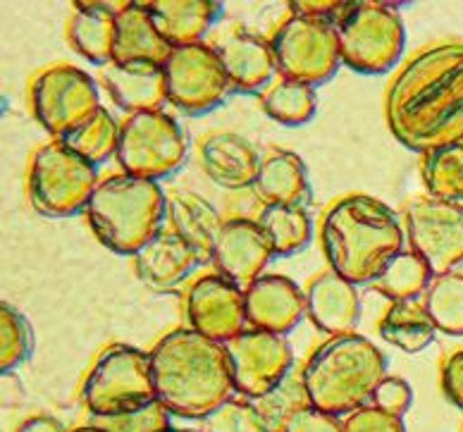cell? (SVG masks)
<instances>
[{
  "label": "cell",
  "instance_id": "1",
  "mask_svg": "<svg viewBox=\"0 0 463 432\" xmlns=\"http://www.w3.org/2000/svg\"><path fill=\"white\" fill-rule=\"evenodd\" d=\"M384 117L394 139L420 155L463 141V41L413 55L387 89Z\"/></svg>",
  "mask_w": 463,
  "mask_h": 432
},
{
  "label": "cell",
  "instance_id": "2",
  "mask_svg": "<svg viewBox=\"0 0 463 432\" xmlns=\"http://www.w3.org/2000/svg\"><path fill=\"white\" fill-rule=\"evenodd\" d=\"M148 356L156 397L173 416L203 420L232 399L234 380L225 344L192 327H179L153 346Z\"/></svg>",
  "mask_w": 463,
  "mask_h": 432
},
{
  "label": "cell",
  "instance_id": "3",
  "mask_svg": "<svg viewBox=\"0 0 463 432\" xmlns=\"http://www.w3.org/2000/svg\"><path fill=\"white\" fill-rule=\"evenodd\" d=\"M320 241L330 270L351 285H371L404 251V230L387 203L368 193H351L327 208Z\"/></svg>",
  "mask_w": 463,
  "mask_h": 432
},
{
  "label": "cell",
  "instance_id": "4",
  "mask_svg": "<svg viewBox=\"0 0 463 432\" xmlns=\"http://www.w3.org/2000/svg\"><path fill=\"white\" fill-rule=\"evenodd\" d=\"M301 378L311 406L339 418L373 404L377 387L387 378V359L361 334H342L313 352Z\"/></svg>",
  "mask_w": 463,
  "mask_h": 432
},
{
  "label": "cell",
  "instance_id": "5",
  "mask_svg": "<svg viewBox=\"0 0 463 432\" xmlns=\"http://www.w3.org/2000/svg\"><path fill=\"white\" fill-rule=\"evenodd\" d=\"M93 234L118 256H137L163 232L167 196L158 182L132 174H110L100 180L87 206Z\"/></svg>",
  "mask_w": 463,
  "mask_h": 432
},
{
  "label": "cell",
  "instance_id": "6",
  "mask_svg": "<svg viewBox=\"0 0 463 432\" xmlns=\"http://www.w3.org/2000/svg\"><path fill=\"white\" fill-rule=\"evenodd\" d=\"M342 65L361 74H384L404 53L406 32L392 3H346L335 22Z\"/></svg>",
  "mask_w": 463,
  "mask_h": 432
},
{
  "label": "cell",
  "instance_id": "7",
  "mask_svg": "<svg viewBox=\"0 0 463 432\" xmlns=\"http://www.w3.org/2000/svg\"><path fill=\"white\" fill-rule=\"evenodd\" d=\"M81 399L93 418L137 411L156 401L158 397L153 387L151 356L137 346H108L84 380Z\"/></svg>",
  "mask_w": 463,
  "mask_h": 432
},
{
  "label": "cell",
  "instance_id": "8",
  "mask_svg": "<svg viewBox=\"0 0 463 432\" xmlns=\"http://www.w3.org/2000/svg\"><path fill=\"white\" fill-rule=\"evenodd\" d=\"M99 186L96 167L62 141H51L33 154L29 167V199L46 218H72L87 211Z\"/></svg>",
  "mask_w": 463,
  "mask_h": 432
},
{
  "label": "cell",
  "instance_id": "9",
  "mask_svg": "<svg viewBox=\"0 0 463 432\" xmlns=\"http://www.w3.org/2000/svg\"><path fill=\"white\" fill-rule=\"evenodd\" d=\"M189 144L184 129L163 110L129 115L119 127L118 163L122 173L141 180H165L184 165Z\"/></svg>",
  "mask_w": 463,
  "mask_h": 432
},
{
  "label": "cell",
  "instance_id": "10",
  "mask_svg": "<svg viewBox=\"0 0 463 432\" xmlns=\"http://www.w3.org/2000/svg\"><path fill=\"white\" fill-rule=\"evenodd\" d=\"M279 80L320 87L337 74L342 65L335 24L318 17L291 14L270 39Z\"/></svg>",
  "mask_w": 463,
  "mask_h": 432
},
{
  "label": "cell",
  "instance_id": "11",
  "mask_svg": "<svg viewBox=\"0 0 463 432\" xmlns=\"http://www.w3.org/2000/svg\"><path fill=\"white\" fill-rule=\"evenodd\" d=\"M32 108L36 120L55 141L77 132L99 113L100 99L96 81L72 65H53L36 74L32 84Z\"/></svg>",
  "mask_w": 463,
  "mask_h": 432
},
{
  "label": "cell",
  "instance_id": "12",
  "mask_svg": "<svg viewBox=\"0 0 463 432\" xmlns=\"http://www.w3.org/2000/svg\"><path fill=\"white\" fill-rule=\"evenodd\" d=\"M411 251L430 268L432 277L463 266V203L416 196L404 208Z\"/></svg>",
  "mask_w": 463,
  "mask_h": 432
},
{
  "label": "cell",
  "instance_id": "13",
  "mask_svg": "<svg viewBox=\"0 0 463 432\" xmlns=\"http://www.w3.org/2000/svg\"><path fill=\"white\" fill-rule=\"evenodd\" d=\"M167 84V103L179 113L205 115L225 100L232 91L230 80L215 48L208 43L175 48L163 65Z\"/></svg>",
  "mask_w": 463,
  "mask_h": 432
},
{
  "label": "cell",
  "instance_id": "14",
  "mask_svg": "<svg viewBox=\"0 0 463 432\" xmlns=\"http://www.w3.org/2000/svg\"><path fill=\"white\" fill-rule=\"evenodd\" d=\"M230 356L234 392L244 399H260L287 380L294 366V352L282 334L244 330L225 344Z\"/></svg>",
  "mask_w": 463,
  "mask_h": 432
},
{
  "label": "cell",
  "instance_id": "15",
  "mask_svg": "<svg viewBox=\"0 0 463 432\" xmlns=\"http://www.w3.org/2000/svg\"><path fill=\"white\" fill-rule=\"evenodd\" d=\"M186 318L192 330L213 342L227 344L244 333V289L222 275H203L186 292Z\"/></svg>",
  "mask_w": 463,
  "mask_h": 432
},
{
  "label": "cell",
  "instance_id": "16",
  "mask_svg": "<svg viewBox=\"0 0 463 432\" xmlns=\"http://www.w3.org/2000/svg\"><path fill=\"white\" fill-rule=\"evenodd\" d=\"M272 256L275 251L263 227L259 225V220L249 218L225 220V227L213 249V263L218 268V275L241 289L263 277L265 266L270 263Z\"/></svg>",
  "mask_w": 463,
  "mask_h": 432
},
{
  "label": "cell",
  "instance_id": "17",
  "mask_svg": "<svg viewBox=\"0 0 463 432\" xmlns=\"http://www.w3.org/2000/svg\"><path fill=\"white\" fill-rule=\"evenodd\" d=\"M246 323L253 330L282 334L306 315V292L285 275H263L244 289Z\"/></svg>",
  "mask_w": 463,
  "mask_h": 432
},
{
  "label": "cell",
  "instance_id": "18",
  "mask_svg": "<svg viewBox=\"0 0 463 432\" xmlns=\"http://www.w3.org/2000/svg\"><path fill=\"white\" fill-rule=\"evenodd\" d=\"M215 53L225 67L232 91L256 93L268 89L278 74L270 41L237 27L215 41Z\"/></svg>",
  "mask_w": 463,
  "mask_h": 432
},
{
  "label": "cell",
  "instance_id": "19",
  "mask_svg": "<svg viewBox=\"0 0 463 432\" xmlns=\"http://www.w3.org/2000/svg\"><path fill=\"white\" fill-rule=\"evenodd\" d=\"M199 163L215 184L225 189H246L256 184L263 155L241 134L213 132L201 136Z\"/></svg>",
  "mask_w": 463,
  "mask_h": 432
},
{
  "label": "cell",
  "instance_id": "20",
  "mask_svg": "<svg viewBox=\"0 0 463 432\" xmlns=\"http://www.w3.org/2000/svg\"><path fill=\"white\" fill-rule=\"evenodd\" d=\"M306 315L330 337L354 334L361 318V299L356 285L339 277L335 270H325L306 286Z\"/></svg>",
  "mask_w": 463,
  "mask_h": 432
},
{
  "label": "cell",
  "instance_id": "21",
  "mask_svg": "<svg viewBox=\"0 0 463 432\" xmlns=\"http://www.w3.org/2000/svg\"><path fill=\"white\" fill-rule=\"evenodd\" d=\"M100 81L115 106L127 115L153 113L167 100L165 70L148 62H110L100 70Z\"/></svg>",
  "mask_w": 463,
  "mask_h": 432
},
{
  "label": "cell",
  "instance_id": "22",
  "mask_svg": "<svg viewBox=\"0 0 463 432\" xmlns=\"http://www.w3.org/2000/svg\"><path fill=\"white\" fill-rule=\"evenodd\" d=\"M203 263L199 253L194 251L182 237L173 230H163L153 241H148L137 256L134 268L144 285L151 289H170L184 282L196 268Z\"/></svg>",
  "mask_w": 463,
  "mask_h": 432
},
{
  "label": "cell",
  "instance_id": "23",
  "mask_svg": "<svg viewBox=\"0 0 463 432\" xmlns=\"http://www.w3.org/2000/svg\"><path fill=\"white\" fill-rule=\"evenodd\" d=\"M173 51L156 27L146 3H122L118 10L113 62H148L163 67Z\"/></svg>",
  "mask_w": 463,
  "mask_h": 432
},
{
  "label": "cell",
  "instance_id": "24",
  "mask_svg": "<svg viewBox=\"0 0 463 432\" xmlns=\"http://www.w3.org/2000/svg\"><path fill=\"white\" fill-rule=\"evenodd\" d=\"M253 192L263 206H304L311 203V184L301 155L270 148L263 155Z\"/></svg>",
  "mask_w": 463,
  "mask_h": 432
},
{
  "label": "cell",
  "instance_id": "25",
  "mask_svg": "<svg viewBox=\"0 0 463 432\" xmlns=\"http://www.w3.org/2000/svg\"><path fill=\"white\" fill-rule=\"evenodd\" d=\"M146 7L173 48L201 43L225 10L218 0H148Z\"/></svg>",
  "mask_w": 463,
  "mask_h": 432
},
{
  "label": "cell",
  "instance_id": "26",
  "mask_svg": "<svg viewBox=\"0 0 463 432\" xmlns=\"http://www.w3.org/2000/svg\"><path fill=\"white\" fill-rule=\"evenodd\" d=\"M167 220L173 232L189 244L201 258L213 260V249L218 241L225 220L220 218L218 208L196 192L177 189L167 196Z\"/></svg>",
  "mask_w": 463,
  "mask_h": 432
},
{
  "label": "cell",
  "instance_id": "27",
  "mask_svg": "<svg viewBox=\"0 0 463 432\" xmlns=\"http://www.w3.org/2000/svg\"><path fill=\"white\" fill-rule=\"evenodd\" d=\"M119 7L122 3H74L67 39L74 51L93 65L106 67L113 62Z\"/></svg>",
  "mask_w": 463,
  "mask_h": 432
},
{
  "label": "cell",
  "instance_id": "28",
  "mask_svg": "<svg viewBox=\"0 0 463 432\" xmlns=\"http://www.w3.org/2000/svg\"><path fill=\"white\" fill-rule=\"evenodd\" d=\"M377 333L387 344L406 353H418L432 344L437 327L420 301H397L384 311Z\"/></svg>",
  "mask_w": 463,
  "mask_h": 432
},
{
  "label": "cell",
  "instance_id": "29",
  "mask_svg": "<svg viewBox=\"0 0 463 432\" xmlns=\"http://www.w3.org/2000/svg\"><path fill=\"white\" fill-rule=\"evenodd\" d=\"M259 225L263 227L275 256L304 251L313 237V220L304 206H263Z\"/></svg>",
  "mask_w": 463,
  "mask_h": 432
},
{
  "label": "cell",
  "instance_id": "30",
  "mask_svg": "<svg viewBox=\"0 0 463 432\" xmlns=\"http://www.w3.org/2000/svg\"><path fill=\"white\" fill-rule=\"evenodd\" d=\"M430 282L432 273L425 266V260L413 251H402L384 266L371 286L377 294H383L384 299L397 304V301H418V296H425Z\"/></svg>",
  "mask_w": 463,
  "mask_h": 432
},
{
  "label": "cell",
  "instance_id": "31",
  "mask_svg": "<svg viewBox=\"0 0 463 432\" xmlns=\"http://www.w3.org/2000/svg\"><path fill=\"white\" fill-rule=\"evenodd\" d=\"M420 177L428 196L463 203V141L423 154Z\"/></svg>",
  "mask_w": 463,
  "mask_h": 432
},
{
  "label": "cell",
  "instance_id": "32",
  "mask_svg": "<svg viewBox=\"0 0 463 432\" xmlns=\"http://www.w3.org/2000/svg\"><path fill=\"white\" fill-rule=\"evenodd\" d=\"M260 106L279 125L301 127L313 120L318 100H316V91L311 87L298 84V81L278 80L263 91Z\"/></svg>",
  "mask_w": 463,
  "mask_h": 432
},
{
  "label": "cell",
  "instance_id": "33",
  "mask_svg": "<svg viewBox=\"0 0 463 432\" xmlns=\"http://www.w3.org/2000/svg\"><path fill=\"white\" fill-rule=\"evenodd\" d=\"M423 306L430 313L437 333L463 337V275L432 277L430 286L425 289Z\"/></svg>",
  "mask_w": 463,
  "mask_h": 432
},
{
  "label": "cell",
  "instance_id": "34",
  "mask_svg": "<svg viewBox=\"0 0 463 432\" xmlns=\"http://www.w3.org/2000/svg\"><path fill=\"white\" fill-rule=\"evenodd\" d=\"M119 127L122 125L115 122L113 115L108 113L106 108H100L91 120L84 122V125H81L77 132L70 134V136H65L62 144L77 155H81L84 160H89L93 167L103 165L106 160L118 155Z\"/></svg>",
  "mask_w": 463,
  "mask_h": 432
},
{
  "label": "cell",
  "instance_id": "35",
  "mask_svg": "<svg viewBox=\"0 0 463 432\" xmlns=\"http://www.w3.org/2000/svg\"><path fill=\"white\" fill-rule=\"evenodd\" d=\"M253 404H256L259 413L263 416L268 432H282L287 420L297 411L306 409V406H311V399L306 394L301 372L298 375H291L289 372L282 385L275 387L270 394H265V397L256 399Z\"/></svg>",
  "mask_w": 463,
  "mask_h": 432
},
{
  "label": "cell",
  "instance_id": "36",
  "mask_svg": "<svg viewBox=\"0 0 463 432\" xmlns=\"http://www.w3.org/2000/svg\"><path fill=\"white\" fill-rule=\"evenodd\" d=\"M33 333L29 320L10 304H0V371L10 372L32 356Z\"/></svg>",
  "mask_w": 463,
  "mask_h": 432
},
{
  "label": "cell",
  "instance_id": "37",
  "mask_svg": "<svg viewBox=\"0 0 463 432\" xmlns=\"http://www.w3.org/2000/svg\"><path fill=\"white\" fill-rule=\"evenodd\" d=\"M199 432H268L251 399H230L201 420Z\"/></svg>",
  "mask_w": 463,
  "mask_h": 432
},
{
  "label": "cell",
  "instance_id": "38",
  "mask_svg": "<svg viewBox=\"0 0 463 432\" xmlns=\"http://www.w3.org/2000/svg\"><path fill=\"white\" fill-rule=\"evenodd\" d=\"M170 416L173 413L156 399L137 409V411L108 416V418H93V426L106 432H163L167 427H173L170 426Z\"/></svg>",
  "mask_w": 463,
  "mask_h": 432
},
{
  "label": "cell",
  "instance_id": "39",
  "mask_svg": "<svg viewBox=\"0 0 463 432\" xmlns=\"http://www.w3.org/2000/svg\"><path fill=\"white\" fill-rule=\"evenodd\" d=\"M345 432H406V427L399 416H392L371 404L346 416Z\"/></svg>",
  "mask_w": 463,
  "mask_h": 432
},
{
  "label": "cell",
  "instance_id": "40",
  "mask_svg": "<svg viewBox=\"0 0 463 432\" xmlns=\"http://www.w3.org/2000/svg\"><path fill=\"white\" fill-rule=\"evenodd\" d=\"M411 401H413L411 385L404 378H397V375H387L383 380V385L377 387L375 397H373V406L392 413V416H399V418L409 411Z\"/></svg>",
  "mask_w": 463,
  "mask_h": 432
},
{
  "label": "cell",
  "instance_id": "41",
  "mask_svg": "<svg viewBox=\"0 0 463 432\" xmlns=\"http://www.w3.org/2000/svg\"><path fill=\"white\" fill-rule=\"evenodd\" d=\"M282 432H345V420L320 411L316 406H306L287 420Z\"/></svg>",
  "mask_w": 463,
  "mask_h": 432
},
{
  "label": "cell",
  "instance_id": "42",
  "mask_svg": "<svg viewBox=\"0 0 463 432\" xmlns=\"http://www.w3.org/2000/svg\"><path fill=\"white\" fill-rule=\"evenodd\" d=\"M442 390L447 399L463 409V349L449 353L442 363Z\"/></svg>",
  "mask_w": 463,
  "mask_h": 432
},
{
  "label": "cell",
  "instance_id": "43",
  "mask_svg": "<svg viewBox=\"0 0 463 432\" xmlns=\"http://www.w3.org/2000/svg\"><path fill=\"white\" fill-rule=\"evenodd\" d=\"M14 432H67V427L51 416H32V418L22 420Z\"/></svg>",
  "mask_w": 463,
  "mask_h": 432
},
{
  "label": "cell",
  "instance_id": "44",
  "mask_svg": "<svg viewBox=\"0 0 463 432\" xmlns=\"http://www.w3.org/2000/svg\"><path fill=\"white\" fill-rule=\"evenodd\" d=\"M72 432H106V430H100V427H96L93 423H89V426H81V427H74Z\"/></svg>",
  "mask_w": 463,
  "mask_h": 432
},
{
  "label": "cell",
  "instance_id": "45",
  "mask_svg": "<svg viewBox=\"0 0 463 432\" xmlns=\"http://www.w3.org/2000/svg\"><path fill=\"white\" fill-rule=\"evenodd\" d=\"M163 432H196V430H177V427H167V430Z\"/></svg>",
  "mask_w": 463,
  "mask_h": 432
}]
</instances>
